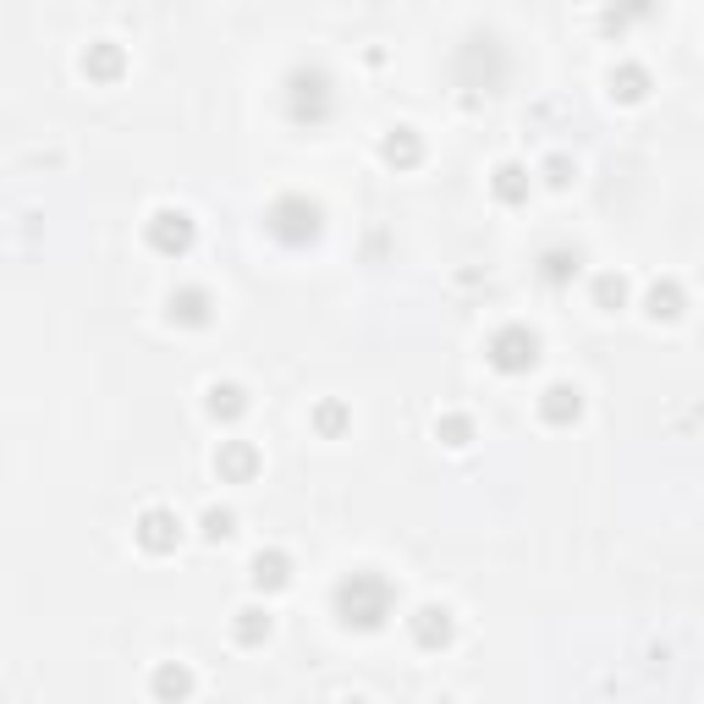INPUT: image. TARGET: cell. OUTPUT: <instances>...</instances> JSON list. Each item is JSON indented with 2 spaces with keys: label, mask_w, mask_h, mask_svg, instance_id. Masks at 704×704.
Here are the masks:
<instances>
[{
  "label": "cell",
  "mask_w": 704,
  "mask_h": 704,
  "mask_svg": "<svg viewBox=\"0 0 704 704\" xmlns=\"http://www.w3.org/2000/svg\"><path fill=\"white\" fill-rule=\"evenodd\" d=\"M441 441H446V446H468V441H474V424H468L463 413H446V419H441Z\"/></svg>",
  "instance_id": "cell-22"
},
{
  "label": "cell",
  "mask_w": 704,
  "mask_h": 704,
  "mask_svg": "<svg viewBox=\"0 0 704 704\" xmlns=\"http://www.w3.org/2000/svg\"><path fill=\"white\" fill-rule=\"evenodd\" d=\"M231 529H237V518L226 507H209L204 512V540H231Z\"/></svg>",
  "instance_id": "cell-23"
},
{
  "label": "cell",
  "mask_w": 704,
  "mask_h": 704,
  "mask_svg": "<svg viewBox=\"0 0 704 704\" xmlns=\"http://www.w3.org/2000/svg\"><path fill=\"white\" fill-rule=\"evenodd\" d=\"M83 72H89V78H116V72H122V50H116V45H89Z\"/></svg>",
  "instance_id": "cell-20"
},
{
  "label": "cell",
  "mask_w": 704,
  "mask_h": 704,
  "mask_svg": "<svg viewBox=\"0 0 704 704\" xmlns=\"http://www.w3.org/2000/svg\"><path fill=\"white\" fill-rule=\"evenodd\" d=\"M193 237H198V226H193L188 209H155V220H149V248H155V253L182 259V253L193 248Z\"/></svg>",
  "instance_id": "cell-5"
},
{
  "label": "cell",
  "mask_w": 704,
  "mask_h": 704,
  "mask_svg": "<svg viewBox=\"0 0 704 704\" xmlns=\"http://www.w3.org/2000/svg\"><path fill=\"white\" fill-rule=\"evenodd\" d=\"M166 308H171V325H182V330H204L215 319V297L204 286H177Z\"/></svg>",
  "instance_id": "cell-8"
},
{
  "label": "cell",
  "mask_w": 704,
  "mask_h": 704,
  "mask_svg": "<svg viewBox=\"0 0 704 704\" xmlns=\"http://www.w3.org/2000/svg\"><path fill=\"white\" fill-rule=\"evenodd\" d=\"M644 314H649V319H677V314H682V286H677V281H655V286L644 292Z\"/></svg>",
  "instance_id": "cell-16"
},
{
  "label": "cell",
  "mask_w": 704,
  "mask_h": 704,
  "mask_svg": "<svg viewBox=\"0 0 704 704\" xmlns=\"http://www.w3.org/2000/svg\"><path fill=\"white\" fill-rule=\"evenodd\" d=\"M594 303H600L605 314H616V308L627 303V281H622V275H600V281H594Z\"/></svg>",
  "instance_id": "cell-21"
},
{
  "label": "cell",
  "mask_w": 704,
  "mask_h": 704,
  "mask_svg": "<svg viewBox=\"0 0 704 704\" xmlns=\"http://www.w3.org/2000/svg\"><path fill=\"white\" fill-rule=\"evenodd\" d=\"M138 545L149 550V556H171L177 550V540H182V523H177V512L171 507H149L144 518H138Z\"/></svg>",
  "instance_id": "cell-6"
},
{
  "label": "cell",
  "mask_w": 704,
  "mask_h": 704,
  "mask_svg": "<svg viewBox=\"0 0 704 704\" xmlns=\"http://www.w3.org/2000/svg\"><path fill=\"white\" fill-rule=\"evenodd\" d=\"M336 111V78L325 67H292L286 72V116L297 127H325Z\"/></svg>",
  "instance_id": "cell-2"
},
{
  "label": "cell",
  "mask_w": 704,
  "mask_h": 704,
  "mask_svg": "<svg viewBox=\"0 0 704 704\" xmlns=\"http://www.w3.org/2000/svg\"><path fill=\"white\" fill-rule=\"evenodd\" d=\"M611 94L627 100V105H638V100L649 94V72H644V67H616V72H611Z\"/></svg>",
  "instance_id": "cell-18"
},
{
  "label": "cell",
  "mask_w": 704,
  "mask_h": 704,
  "mask_svg": "<svg viewBox=\"0 0 704 704\" xmlns=\"http://www.w3.org/2000/svg\"><path fill=\"white\" fill-rule=\"evenodd\" d=\"M319 430L336 435V430H341V408H319Z\"/></svg>",
  "instance_id": "cell-24"
},
{
  "label": "cell",
  "mask_w": 704,
  "mask_h": 704,
  "mask_svg": "<svg viewBox=\"0 0 704 704\" xmlns=\"http://www.w3.org/2000/svg\"><path fill=\"white\" fill-rule=\"evenodd\" d=\"M490 188H496L501 204H523V198H529V171H523V166H496Z\"/></svg>",
  "instance_id": "cell-17"
},
{
  "label": "cell",
  "mask_w": 704,
  "mask_h": 704,
  "mask_svg": "<svg viewBox=\"0 0 704 704\" xmlns=\"http://www.w3.org/2000/svg\"><path fill=\"white\" fill-rule=\"evenodd\" d=\"M381 155H386L397 171H408V166H419V160H424V144H419V133H413V127H391V133H386V144H381Z\"/></svg>",
  "instance_id": "cell-13"
},
{
  "label": "cell",
  "mask_w": 704,
  "mask_h": 704,
  "mask_svg": "<svg viewBox=\"0 0 704 704\" xmlns=\"http://www.w3.org/2000/svg\"><path fill=\"white\" fill-rule=\"evenodd\" d=\"M578 264H583L578 248H545V253H540V281H545V286H567V281L578 275Z\"/></svg>",
  "instance_id": "cell-15"
},
{
  "label": "cell",
  "mask_w": 704,
  "mask_h": 704,
  "mask_svg": "<svg viewBox=\"0 0 704 704\" xmlns=\"http://www.w3.org/2000/svg\"><path fill=\"white\" fill-rule=\"evenodd\" d=\"M231 633H237V644H264V638H270V611L242 605V611H237V622H231Z\"/></svg>",
  "instance_id": "cell-19"
},
{
  "label": "cell",
  "mask_w": 704,
  "mask_h": 704,
  "mask_svg": "<svg viewBox=\"0 0 704 704\" xmlns=\"http://www.w3.org/2000/svg\"><path fill=\"white\" fill-rule=\"evenodd\" d=\"M264 231L281 242V248H308V242H319V231H325V209L308 198V193H281L270 209H264Z\"/></svg>",
  "instance_id": "cell-3"
},
{
  "label": "cell",
  "mask_w": 704,
  "mask_h": 704,
  "mask_svg": "<svg viewBox=\"0 0 704 704\" xmlns=\"http://www.w3.org/2000/svg\"><path fill=\"white\" fill-rule=\"evenodd\" d=\"M193 688H198V682H193V671H188L182 660H166V666L155 671V693H160L166 704H182V699H193Z\"/></svg>",
  "instance_id": "cell-14"
},
{
  "label": "cell",
  "mask_w": 704,
  "mask_h": 704,
  "mask_svg": "<svg viewBox=\"0 0 704 704\" xmlns=\"http://www.w3.org/2000/svg\"><path fill=\"white\" fill-rule=\"evenodd\" d=\"M408 627H413V644H419V649H446V644L457 638V622H452L446 605H419V611L408 616Z\"/></svg>",
  "instance_id": "cell-7"
},
{
  "label": "cell",
  "mask_w": 704,
  "mask_h": 704,
  "mask_svg": "<svg viewBox=\"0 0 704 704\" xmlns=\"http://www.w3.org/2000/svg\"><path fill=\"white\" fill-rule=\"evenodd\" d=\"M248 578H253V589L275 594V589H286V583H292V556H286V550H259V556H253V567H248Z\"/></svg>",
  "instance_id": "cell-12"
},
{
  "label": "cell",
  "mask_w": 704,
  "mask_h": 704,
  "mask_svg": "<svg viewBox=\"0 0 704 704\" xmlns=\"http://www.w3.org/2000/svg\"><path fill=\"white\" fill-rule=\"evenodd\" d=\"M204 408H209V419H215V424H237V419L248 413V391H242V386H231V381H215V386L204 391Z\"/></svg>",
  "instance_id": "cell-11"
},
{
  "label": "cell",
  "mask_w": 704,
  "mask_h": 704,
  "mask_svg": "<svg viewBox=\"0 0 704 704\" xmlns=\"http://www.w3.org/2000/svg\"><path fill=\"white\" fill-rule=\"evenodd\" d=\"M578 413H583V391L578 386H567V381L545 386V397H540V419L545 424H572Z\"/></svg>",
  "instance_id": "cell-10"
},
{
  "label": "cell",
  "mask_w": 704,
  "mask_h": 704,
  "mask_svg": "<svg viewBox=\"0 0 704 704\" xmlns=\"http://www.w3.org/2000/svg\"><path fill=\"white\" fill-rule=\"evenodd\" d=\"M215 474H220L226 485H248V479L259 474V452H253L248 441H220V452H215Z\"/></svg>",
  "instance_id": "cell-9"
},
{
  "label": "cell",
  "mask_w": 704,
  "mask_h": 704,
  "mask_svg": "<svg viewBox=\"0 0 704 704\" xmlns=\"http://www.w3.org/2000/svg\"><path fill=\"white\" fill-rule=\"evenodd\" d=\"M485 359H490L496 375H529L540 364V336L529 325H501L485 347Z\"/></svg>",
  "instance_id": "cell-4"
},
{
  "label": "cell",
  "mask_w": 704,
  "mask_h": 704,
  "mask_svg": "<svg viewBox=\"0 0 704 704\" xmlns=\"http://www.w3.org/2000/svg\"><path fill=\"white\" fill-rule=\"evenodd\" d=\"M330 605H336L341 627H359V633H381V627L391 622V611H397V589H391V583H386L381 572L359 567V572H347V578L336 583Z\"/></svg>",
  "instance_id": "cell-1"
}]
</instances>
